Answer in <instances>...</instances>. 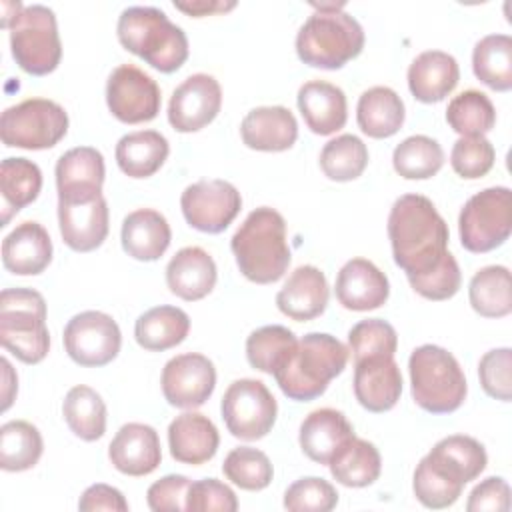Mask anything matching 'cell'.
<instances>
[{
  "mask_svg": "<svg viewBox=\"0 0 512 512\" xmlns=\"http://www.w3.org/2000/svg\"><path fill=\"white\" fill-rule=\"evenodd\" d=\"M388 238L396 266L406 276H418L438 266L444 258L450 232L430 198L404 194L390 208Z\"/></svg>",
  "mask_w": 512,
  "mask_h": 512,
  "instance_id": "1",
  "label": "cell"
},
{
  "mask_svg": "<svg viewBox=\"0 0 512 512\" xmlns=\"http://www.w3.org/2000/svg\"><path fill=\"white\" fill-rule=\"evenodd\" d=\"M230 250L238 270L250 282L272 284L280 280L292 258L284 216L270 206L252 210L234 232Z\"/></svg>",
  "mask_w": 512,
  "mask_h": 512,
  "instance_id": "2",
  "label": "cell"
},
{
  "mask_svg": "<svg viewBox=\"0 0 512 512\" xmlns=\"http://www.w3.org/2000/svg\"><path fill=\"white\" fill-rule=\"evenodd\" d=\"M118 42L154 70L172 74L188 60V38L164 10L154 6H128L116 24Z\"/></svg>",
  "mask_w": 512,
  "mask_h": 512,
  "instance_id": "3",
  "label": "cell"
},
{
  "mask_svg": "<svg viewBox=\"0 0 512 512\" xmlns=\"http://www.w3.org/2000/svg\"><path fill=\"white\" fill-rule=\"evenodd\" d=\"M316 12L300 26L296 34L298 58L322 70H338L364 48V30L360 22L346 14L344 4H312Z\"/></svg>",
  "mask_w": 512,
  "mask_h": 512,
  "instance_id": "4",
  "label": "cell"
},
{
  "mask_svg": "<svg viewBox=\"0 0 512 512\" xmlns=\"http://www.w3.org/2000/svg\"><path fill=\"white\" fill-rule=\"evenodd\" d=\"M348 348L332 334L308 332L298 340L290 360L274 374L282 394L296 402L322 396L348 364Z\"/></svg>",
  "mask_w": 512,
  "mask_h": 512,
  "instance_id": "5",
  "label": "cell"
},
{
  "mask_svg": "<svg viewBox=\"0 0 512 512\" xmlns=\"http://www.w3.org/2000/svg\"><path fill=\"white\" fill-rule=\"evenodd\" d=\"M412 400L430 414H450L468 394L458 360L442 346L422 344L408 358Z\"/></svg>",
  "mask_w": 512,
  "mask_h": 512,
  "instance_id": "6",
  "label": "cell"
},
{
  "mask_svg": "<svg viewBox=\"0 0 512 512\" xmlns=\"http://www.w3.org/2000/svg\"><path fill=\"white\" fill-rule=\"evenodd\" d=\"M0 344L24 364H38L50 350L46 300L32 288H4L0 294Z\"/></svg>",
  "mask_w": 512,
  "mask_h": 512,
  "instance_id": "7",
  "label": "cell"
},
{
  "mask_svg": "<svg viewBox=\"0 0 512 512\" xmlns=\"http://www.w3.org/2000/svg\"><path fill=\"white\" fill-rule=\"evenodd\" d=\"M10 32L14 62L32 76L54 72L62 58L56 14L44 4L24 6L20 14L2 24Z\"/></svg>",
  "mask_w": 512,
  "mask_h": 512,
  "instance_id": "8",
  "label": "cell"
},
{
  "mask_svg": "<svg viewBox=\"0 0 512 512\" xmlns=\"http://www.w3.org/2000/svg\"><path fill=\"white\" fill-rule=\"evenodd\" d=\"M512 232V192L492 186L466 200L458 216V234L464 250L486 254L500 248Z\"/></svg>",
  "mask_w": 512,
  "mask_h": 512,
  "instance_id": "9",
  "label": "cell"
},
{
  "mask_svg": "<svg viewBox=\"0 0 512 512\" xmlns=\"http://www.w3.org/2000/svg\"><path fill=\"white\" fill-rule=\"evenodd\" d=\"M68 132L66 110L48 98H28L2 112L0 138L8 148L48 150Z\"/></svg>",
  "mask_w": 512,
  "mask_h": 512,
  "instance_id": "10",
  "label": "cell"
},
{
  "mask_svg": "<svg viewBox=\"0 0 512 512\" xmlns=\"http://www.w3.org/2000/svg\"><path fill=\"white\" fill-rule=\"evenodd\" d=\"M228 432L240 440L264 438L278 416V404L268 386L256 378L234 380L220 402Z\"/></svg>",
  "mask_w": 512,
  "mask_h": 512,
  "instance_id": "11",
  "label": "cell"
},
{
  "mask_svg": "<svg viewBox=\"0 0 512 512\" xmlns=\"http://www.w3.org/2000/svg\"><path fill=\"white\" fill-rule=\"evenodd\" d=\"M66 354L86 368L110 364L122 346V332L116 320L100 310H84L74 314L64 326Z\"/></svg>",
  "mask_w": 512,
  "mask_h": 512,
  "instance_id": "12",
  "label": "cell"
},
{
  "mask_svg": "<svg viewBox=\"0 0 512 512\" xmlns=\"http://www.w3.org/2000/svg\"><path fill=\"white\" fill-rule=\"evenodd\" d=\"M184 220L200 232H224L242 208V196L228 180H198L184 188L180 196Z\"/></svg>",
  "mask_w": 512,
  "mask_h": 512,
  "instance_id": "13",
  "label": "cell"
},
{
  "mask_svg": "<svg viewBox=\"0 0 512 512\" xmlns=\"http://www.w3.org/2000/svg\"><path fill=\"white\" fill-rule=\"evenodd\" d=\"M106 104L116 120L142 124L158 116L162 96L150 74L134 64H120L108 76Z\"/></svg>",
  "mask_w": 512,
  "mask_h": 512,
  "instance_id": "14",
  "label": "cell"
},
{
  "mask_svg": "<svg viewBox=\"0 0 512 512\" xmlns=\"http://www.w3.org/2000/svg\"><path fill=\"white\" fill-rule=\"evenodd\" d=\"M160 386L170 406L194 410L212 396L216 388V368L208 356L184 352L164 364Z\"/></svg>",
  "mask_w": 512,
  "mask_h": 512,
  "instance_id": "15",
  "label": "cell"
},
{
  "mask_svg": "<svg viewBox=\"0 0 512 512\" xmlns=\"http://www.w3.org/2000/svg\"><path fill=\"white\" fill-rule=\"evenodd\" d=\"M222 108V88L210 74L188 76L170 96L168 122L176 132L190 134L206 128Z\"/></svg>",
  "mask_w": 512,
  "mask_h": 512,
  "instance_id": "16",
  "label": "cell"
},
{
  "mask_svg": "<svg viewBox=\"0 0 512 512\" xmlns=\"http://www.w3.org/2000/svg\"><path fill=\"white\" fill-rule=\"evenodd\" d=\"M60 202H88L102 194L106 176L104 156L92 146L66 150L54 168Z\"/></svg>",
  "mask_w": 512,
  "mask_h": 512,
  "instance_id": "17",
  "label": "cell"
},
{
  "mask_svg": "<svg viewBox=\"0 0 512 512\" xmlns=\"http://www.w3.org/2000/svg\"><path fill=\"white\" fill-rule=\"evenodd\" d=\"M354 396L362 408L380 414L396 406L402 394V372L394 356L354 362Z\"/></svg>",
  "mask_w": 512,
  "mask_h": 512,
  "instance_id": "18",
  "label": "cell"
},
{
  "mask_svg": "<svg viewBox=\"0 0 512 512\" xmlns=\"http://www.w3.org/2000/svg\"><path fill=\"white\" fill-rule=\"evenodd\" d=\"M336 298L346 310L368 312L386 304L390 296L388 276L366 258L348 260L336 276Z\"/></svg>",
  "mask_w": 512,
  "mask_h": 512,
  "instance_id": "19",
  "label": "cell"
},
{
  "mask_svg": "<svg viewBox=\"0 0 512 512\" xmlns=\"http://www.w3.org/2000/svg\"><path fill=\"white\" fill-rule=\"evenodd\" d=\"M112 466L126 476H148L162 462L160 438L150 424L128 422L120 426L108 446Z\"/></svg>",
  "mask_w": 512,
  "mask_h": 512,
  "instance_id": "20",
  "label": "cell"
},
{
  "mask_svg": "<svg viewBox=\"0 0 512 512\" xmlns=\"http://www.w3.org/2000/svg\"><path fill=\"white\" fill-rule=\"evenodd\" d=\"M58 228L64 244L74 252H92L108 236V204L100 194L88 202L58 200Z\"/></svg>",
  "mask_w": 512,
  "mask_h": 512,
  "instance_id": "21",
  "label": "cell"
},
{
  "mask_svg": "<svg viewBox=\"0 0 512 512\" xmlns=\"http://www.w3.org/2000/svg\"><path fill=\"white\" fill-rule=\"evenodd\" d=\"M328 298L330 288L324 272L312 264H304L298 266L278 290L276 306L284 316L296 322H308L326 310Z\"/></svg>",
  "mask_w": 512,
  "mask_h": 512,
  "instance_id": "22",
  "label": "cell"
},
{
  "mask_svg": "<svg viewBox=\"0 0 512 512\" xmlns=\"http://www.w3.org/2000/svg\"><path fill=\"white\" fill-rule=\"evenodd\" d=\"M220 434L214 422L194 410L182 412L168 426L170 456L180 464L200 466L218 452Z\"/></svg>",
  "mask_w": 512,
  "mask_h": 512,
  "instance_id": "23",
  "label": "cell"
},
{
  "mask_svg": "<svg viewBox=\"0 0 512 512\" xmlns=\"http://www.w3.org/2000/svg\"><path fill=\"white\" fill-rule=\"evenodd\" d=\"M298 110L306 126L320 136H330L344 128L348 102L340 86L326 80H308L298 88Z\"/></svg>",
  "mask_w": 512,
  "mask_h": 512,
  "instance_id": "24",
  "label": "cell"
},
{
  "mask_svg": "<svg viewBox=\"0 0 512 512\" xmlns=\"http://www.w3.org/2000/svg\"><path fill=\"white\" fill-rule=\"evenodd\" d=\"M52 262V240L48 230L34 222H20L2 240V264L16 276H36Z\"/></svg>",
  "mask_w": 512,
  "mask_h": 512,
  "instance_id": "25",
  "label": "cell"
},
{
  "mask_svg": "<svg viewBox=\"0 0 512 512\" xmlns=\"http://www.w3.org/2000/svg\"><path fill=\"white\" fill-rule=\"evenodd\" d=\"M240 136L250 150L284 152L298 138V122L286 106H258L242 118Z\"/></svg>",
  "mask_w": 512,
  "mask_h": 512,
  "instance_id": "26",
  "label": "cell"
},
{
  "mask_svg": "<svg viewBox=\"0 0 512 512\" xmlns=\"http://www.w3.org/2000/svg\"><path fill=\"white\" fill-rule=\"evenodd\" d=\"M216 278V262L200 246L180 248L166 266L168 290L186 302H196L208 296L216 286Z\"/></svg>",
  "mask_w": 512,
  "mask_h": 512,
  "instance_id": "27",
  "label": "cell"
},
{
  "mask_svg": "<svg viewBox=\"0 0 512 512\" xmlns=\"http://www.w3.org/2000/svg\"><path fill=\"white\" fill-rule=\"evenodd\" d=\"M424 460L450 482L464 486L484 472L488 454L476 438L452 434L438 440Z\"/></svg>",
  "mask_w": 512,
  "mask_h": 512,
  "instance_id": "28",
  "label": "cell"
},
{
  "mask_svg": "<svg viewBox=\"0 0 512 512\" xmlns=\"http://www.w3.org/2000/svg\"><path fill=\"white\" fill-rule=\"evenodd\" d=\"M354 428L336 408L312 410L300 424L298 442L302 452L316 464H326L352 438Z\"/></svg>",
  "mask_w": 512,
  "mask_h": 512,
  "instance_id": "29",
  "label": "cell"
},
{
  "mask_svg": "<svg viewBox=\"0 0 512 512\" xmlns=\"http://www.w3.org/2000/svg\"><path fill=\"white\" fill-rule=\"evenodd\" d=\"M458 80V62L444 50L420 52L408 66V88L424 104L442 102L456 88Z\"/></svg>",
  "mask_w": 512,
  "mask_h": 512,
  "instance_id": "30",
  "label": "cell"
},
{
  "mask_svg": "<svg viewBox=\"0 0 512 512\" xmlns=\"http://www.w3.org/2000/svg\"><path fill=\"white\" fill-rule=\"evenodd\" d=\"M172 230L164 214L154 208H138L122 220L120 242L128 256L140 262H154L164 256Z\"/></svg>",
  "mask_w": 512,
  "mask_h": 512,
  "instance_id": "31",
  "label": "cell"
},
{
  "mask_svg": "<svg viewBox=\"0 0 512 512\" xmlns=\"http://www.w3.org/2000/svg\"><path fill=\"white\" fill-rule=\"evenodd\" d=\"M170 154V144L158 130H136L124 134L114 150L118 168L130 178L154 176Z\"/></svg>",
  "mask_w": 512,
  "mask_h": 512,
  "instance_id": "32",
  "label": "cell"
},
{
  "mask_svg": "<svg viewBox=\"0 0 512 512\" xmlns=\"http://www.w3.org/2000/svg\"><path fill=\"white\" fill-rule=\"evenodd\" d=\"M406 118L402 98L388 86H372L364 90L356 106L358 128L370 138L394 136Z\"/></svg>",
  "mask_w": 512,
  "mask_h": 512,
  "instance_id": "33",
  "label": "cell"
},
{
  "mask_svg": "<svg viewBox=\"0 0 512 512\" xmlns=\"http://www.w3.org/2000/svg\"><path fill=\"white\" fill-rule=\"evenodd\" d=\"M190 332V318L176 306H154L138 316L134 324V338L140 348L150 352L170 350L186 340Z\"/></svg>",
  "mask_w": 512,
  "mask_h": 512,
  "instance_id": "34",
  "label": "cell"
},
{
  "mask_svg": "<svg viewBox=\"0 0 512 512\" xmlns=\"http://www.w3.org/2000/svg\"><path fill=\"white\" fill-rule=\"evenodd\" d=\"M42 190V172L28 158H4L0 164V194H2V224L6 226L12 214L32 204Z\"/></svg>",
  "mask_w": 512,
  "mask_h": 512,
  "instance_id": "35",
  "label": "cell"
},
{
  "mask_svg": "<svg viewBox=\"0 0 512 512\" xmlns=\"http://www.w3.org/2000/svg\"><path fill=\"white\" fill-rule=\"evenodd\" d=\"M330 474L336 482L348 488H364L378 480L382 472V458L378 448L362 440L358 436H352L328 462Z\"/></svg>",
  "mask_w": 512,
  "mask_h": 512,
  "instance_id": "36",
  "label": "cell"
},
{
  "mask_svg": "<svg viewBox=\"0 0 512 512\" xmlns=\"http://www.w3.org/2000/svg\"><path fill=\"white\" fill-rule=\"evenodd\" d=\"M468 300L476 314L484 318H504L512 312L510 270L502 264L480 268L468 284Z\"/></svg>",
  "mask_w": 512,
  "mask_h": 512,
  "instance_id": "37",
  "label": "cell"
},
{
  "mask_svg": "<svg viewBox=\"0 0 512 512\" xmlns=\"http://www.w3.org/2000/svg\"><path fill=\"white\" fill-rule=\"evenodd\" d=\"M62 416L70 432L84 442L100 440L106 432V404L102 396L86 386H72L62 402Z\"/></svg>",
  "mask_w": 512,
  "mask_h": 512,
  "instance_id": "38",
  "label": "cell"
},
{
  "mask_svg": "<svg viewBox=\"0 0 512 512\" xmlns=\"http://www.w3.org/2000/svg\"><path fill=\"white\" fill-rule=\"evenodd\" d=\"M474 76L496 92L512 88V38L508 34H488L472 50Z\"/></svg>",
  "mask_w": 512,
  "mask_h": 512,
  "instance_id": "39",
  "label": "cell"
},
{
  "mask_svg": "<svg viewBox=\"0 0 512 512\" xmlns=\"http://www.w3.org/2000/svg\"><path fill=\"white\" fill-rule=\"evenodd\" d=\"M296 346L298 340L292 330L270 324L254 330L246 338V358L252 368L274 376L290 360Z\"/></svg>",
  "mask_w": 512,
  "mask_h": 512,
  "instance_id": "40",
  "label": "cell"
},
{
  "mask_svg": "<svg viewBox=\"0 0 512 512\" xmlns=\"http://www.w3.org/2000/svg\"><path fill=\"white\" fill-rule=\"evenodd\" d=\"M44 452L40 430L26 420H10L0 428V468L24 472L38 464Z\"/></svg>",
  "mask_w": 512,
  "mask_h": 512,
  "instance_id": "41",
  "label": "cell"
},
{
  "mask_svg": "<svg viewBox=\"0 0 512 512\" xmlns=\"http://www.w3.org/2000/svg\"><path fill=\"white\" fill-rule=\"evenodd\" d=\"M392 166L406 180H428L444 166V150L434 138L414 134L394 148Z\"/></svg>",
  "mask_w": 512,
  "mask_h": 512,
  "instance_id": "42",
  "label": "cell"
},
{
  "mask_svg": "<svg viewBox=\"0 0 512 512\" xmlns=\"http://www.w3.org/2000/svg\"><path fill=\"white\" fill-rule=\"evenodd\" d=\"M446 122L460 136H484L496 124V110L484 92L470 88L448 102Z\"/></svg>",
  "mask_w": 512,
  "mask_h": 512,
  "instance_id": "43",
  "label": "cell"
},
{
  "mask_svg": "<svg viewBox=\"0 0 512 512\" xmlns=\"http://www.w3.org/2000/svg\"><path fill=\"white\" fill-rule=\"evenodd\" d=\"M368 166V148L354 134H340L328 140L320 152V168L334 182H350L362 176Z\"/></svg>",
  "mask_w": 512,
  "mask_h": 512,
  "instance_id": "44",
  "label": "cell"
},
{
  "mask_svg": "<svg viewBox=\"0 0 512 512\" xmlns=\"http://www.w3.org/2000/svg\"><path fill=\"white\" fill-rule=\"evenodd\" d=\"M222 472L234 486L248 492L264 490L274 476L270 458L252 446H238L230 450L224 458Z\"/></svg>",
  "mask_w": 512,
  "mask_h": 512,
  "instance_id": "45",
  "label": "cell"
},
{
  "mask_svg": "<svg viewBox=\"0 0 512 512\" xmlns=\"http://www.w3.org/2000/svg\"><path fill=\"white\" fill-rule=\"evenodd\" d=\"M398 348V334L394 326L382 318H368L356 322L348 332V352L354 362L378 356H394Z\"/></svg>",
  "mask_w": 512,
  "mask_h": 512,
  "instance_id": "46",
  "label": "cell"
},
{
  "mask_svg": "<svg viewBox=\"0 0 512 512\" xmlns=\"http://www.w3.org/2000/svg\"><path fill=\"white\" fill-rule=\"evenodd\" d=\"M496 160V150L486 136H460L450 152L452 170L464 180L486 176Z\"/></svg>",
  "mask_w": 512,
  "mask_h": 512,
  "instance_id": "47",
  "label": "cell"
},
{
  "mask_svg": "<svg viewBox=\"0 0 512 512\" xmlns=\"http://www.w3.org/2000/svg\"><path fill=\"white\" fill-rule=\"evenodd\" d=\"M336 488L318 476H306L292 482L284 492V508L292 512H328L336 508Z\"/></svg>",
  "mask_w": 512,
  "mask_h": 512,
  "instance_id": "48",
  "label": "cell"
},
{
  "mask_svg": "<svg viewBox=\"0 0 512 512\" xmlns=\"http://www.w3.org/2000/svg\"><path fill=\"white\" fill-rule=\"evenodd\" d=\"M406 278L416 294H420L426 300H436V302L452 298L460 290V284H462L460 266L450 250L444 254V258L438 262V266H434L432 270L418 274V276H406Z\"/></svg>",
  "mask_w": 512,
  "mask_h": 512,
  "instance_id": "49",
  "label": "cell"
},
{
  "mask_svg": "<svg viewBox=\"0 0 512 512\" xmlns=\"http://www.w3.org/2000/svg\"><path fill=\"white\" fill-rule=\"evenodd\" d=\"M460 484L450 482L448 478H444L442 474H438L424 458L418 462L414 476H412V490L416 500L432 510H440V508H448L452 506L460 494H462Z\"/></svg>",
  "mask_w": 512,
  "mask_h": 512,
  "instance_id": "50",
  "label": "cell"
},
{
  "mask_svg": "<svg viewBox=\"0 0 512 512\" xmlns=\"http://www.w3.org/2000/svg\"><path fill=\"white\" fill-rule=\"evenodd\" d=\"M482 390L500 402L512 400V350L508 346L488 350L478 362Z\"/></svg>",
  "mask_w": 512,
  "mask_h": 512,
  "instance_id": "51",
  "label": "cell"
},
{
  "mask_svg": "<svg viewBox=\"0 0 512 512\" xmlns=\"http://www.w3.org/2000/svg\"><path fill=\"white\" fill-rule=\"evenodd\" d=\"M188 512H234L238 510V498L230 486L216 478L196 480L188 488L186 496Z\"/></svg>",
  "mask_w": 512,
  "mask_h": 512,
  "instance_id": "52",
  "label": "cell"
},
{
  "mask_svg": "<svg viewBox=\"0 0 512 512\" xmlns=\"http://www.w3.org/2000/svg\"><path fill=\"white\" fill-rule=\"evenodd\" d=\"M192 480L184 474H166L146 492L148 508L154 512H176L186 510V496Z\"/></svg>",
  "mask_w": 512,
  "mask_h": 512,
  "instance_id": "53",
  "label": "cell"
},
{
  "mask_svg": "<svg viewBox=\"0 0 512 512\" xmlns=\"http://www.w3.org/2000/svg\"><path fill=\"white\" fill-rule=\"evenodd\" d=\"M468 512H508L510 486L502 476H488L476 484L466 502Z\"/></svg>",
  "mask_w": 512,
  "mask_h": 512,
  "instance_id": "54",
  "label": "cell"
},
{
  "mask_svg": "<svg viewBox=\"0 0 512 512\" xmlns=\"http://www.w3.org/2000/svg\"><path fill=\"white\" fill-rule=\"evenodd\" d=\"M128 502L124 494L108 484H92L88 486L80 500L78 510L82 512H94V510H112V512H128Z\"/></svg>",
  "mask_w": 512,
  "mask_h": 512,
  "instance_id": "55",
  "label": "cell"
},
{
  "mask_svg": "<svg viewBox=\"0 0 512 512\" xmlns=\"http://www.w3.org/2000/svg\"><path fill=\"white\" fill-rule=\"evenodd\" d=\"M236 6V2H222V0H194V2H174V8L200 18V16H212V14H220V12H228Z\"/></svg>",
  "mask_w": 512,
  "mask_h": 512,
  "instance_id": "56",
  "label": "cell"
},
{
  "mask_svg": "<svg viewBox=\"0 0 512 512\" xmlns=\"http://www.w3.org/2000/svg\"><path fill=\"white\" fill-rule=\"evenodd\" d=\"M0 366H2V382H4L2 384V410L6 412L12 406L14 396L18 392V376L12 370V364L8 362V358H2Z\"/></svg>",
  "mask_w": 512,
  "mask_h": 512,
  "instance_id": "57",
  "label": "cell"
}]
</instances>
